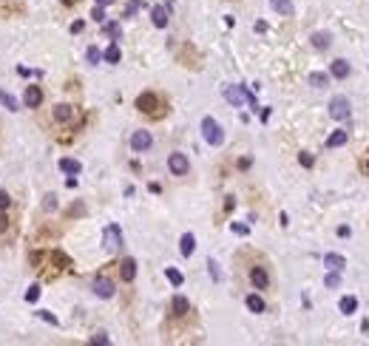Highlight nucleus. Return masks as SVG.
I'll list each match as a JSON object with an SVG mask.
<instances>
[{
    "label": "nucleus",
    "instance_id": "obj_18",
    "mask_svg": "<svg viewBox=\"0 0 369 346\" xmlns=\"http://www.w3.org/2000/svg\"><path fill=\"white\" fill-rule=\"evenodd\" d=\"M270 6H273V12H278L281 17L293 15V0H270Z\"/></svg>",
    "mask_w": 369,
    "mask_h": 346
},
{
    "label": "nucleus",
    "instance_id": "obj_24",
    "mask_svg": "<svg viewBox=\"0 0 369 346\" xmlns=\"http://www.w3.org/2000/svg\"><path fill=\"white\" fill-rule=\"evenodd\" d=\"M310 85L312 88H326L330 85V74H321V71L310 74Z\"/></svg>",
    "mask_w": 369,
    "mask_h": 346
},
{
    "label": "nucleus",
    "instance_id": "obj_4",
    "mask_svg": "<svg viewBox=\"0 0 369 346\" xmlns=\"http://www.w3.org/2000/svg\"><path fill=\"white\" fill-rule=\"evenodd\" d=\"M330 116L338 119V122H347L349 116H352V108H349L347 97H333V100H330Z\"/></svg>",
    "mask_w": 369,
    "mask_h": 346
},
{
    "label": "nucleus",
    "instance_id": "obj_2",
    "mask_svg": "<svg viewBox=\"0 0 369 346\" xmlns=\"http://www.w3.org/2000/svg\"><path fill=\"white\" fill-rule=\"evenodd\" d=\"M102 247L108 252H116L122 247V230H119V224H108V227L102 230Z\"/></svg>",
    "mask_w": 369,
    "mask_h": 346
},
{
    "label": "nucleus",
    "instance_id": "obj_27",
    "mask_svg": "<svg viewBox=\"0 0 369 346\" xmlns=\"http://www.w3.org/2000/svg\"><path fill=\"white\" fill-rule=\"evenodd\" d=\"M324 284L330 289H335V287H341V270H330V275L324 278Z\"/></svg>",
    "mask_w": 369,
    "mask_h": 346
},
{
    "label": "nucleus",
    "instance_id": "obj_9",
    "mask_svg": "<svg viewBox=\"0 0 369 346\" xmlns=\"http://www.w3.org/2000/svg\"><path fill=\"white\" fill-rule=\"evenodd\" d=\"M250 281H253L256 289H267V287H270L267 270H264V267H253V270H250Z\"/></svg>",
    "mask_w": 369,
    "mask_h": 346
},
{
    "label": "nucleus",
    "instance_id": "obj_6",
    "mask_svg": "<svg viewBox=\"0 0 369 346\" xmlns=\"http://www.w3.org/2000/svg\"><path fill=\"white\" fill-rule=\"evenodd\" d=\"M137 108L142 111V114H156V108H159V97L153 94V91H142V94L137 97Z\"/></svg>",
    "mask_w": 369,
    "mask_h": 346
},
{
    "label": "nucleus",
    "instance_id": "obj_32",
    "mask_svg": "<svg viewBox=\"0 0 369 346\" xmlns=\"http://www.w3.org/2000/svg\"><path fill=\"white\" fill-rule=\"evenodd\" d=\"M37 298H40V287H37V284H31V287H29V292H26V301H31V304H34Z\"/></svg>",
    "mask_w": 369,
    "mask_h": 346
},
{
    "label": "nucleus",
    "instance_id": "obj_15",
    "mask_svg": "<svg viewBox=\"0 0 369 346\" xmlns=\"http://www.w3.org/2000/svg\"><path fill=\"white\" fill-rule=\"evenodd\" d=\"M344 264H347V258L338 255V252H326V255H324V267L326 270H341Z\"/></svg>",
    "mask_w": 369,
    "mask_h": 346
},
{
    "label": "nucleus",
    "instance_id": "obj_46",
    "mask_svg": "<svg viewBox=\"0 0 369 346\" xmlns=\"http://www.w3.org/2000/svg\"><path fill=\"white\" fill-rule=\"evenodd\" d=\"M63 3H65V6H74V3H77V0H63Z\"/></svg>",
    "mask_w": 369,
    "mask_h": 346
},
{
    "label": "nucleus",
    "instance_id": "obj_16",
    "mask_svg": "<svg viewBox=\"0 0 369 346\" xmlns=\"http://www.w3.org/2000/svg\"><path fill=\"white\" fill-rule=\"evenodd\" d=\"M338 310H341V315H352V312L358 310V298H355V295H344V298H341V304H338Z\"/></svg>",
    "mask_w": 369,
    "mask_h": 346
},
{
    "label": "nucleus",
    "instance_id": "obj_28",
    "mask_svg": "<svg viewBox=\"0 0 369 346\" xmlns=\"http://www.w3.org/2000/svg\"><path fill=\"white\" fill-rule=\"evenodd\" d=\"M102 31H105L111 40H119V23H102Z\"/></svg>",
    "mask_w": 369,
    "mask_h": 346
},
{
    "label": "nucleus",
    "instance_id": "obj_17",
    "mask_svg": "<svg viewBox=\"0 0 369 346\" xmlns=\"http://www.w3.org/2000/svg\"><path fill=\"white\" fill-rule=\"evenodd\" d=\"M247 310H250V312H256V315H261V312H264V310H267V307H264V298H261V295H256V292H253V295H247Z\"/></svg>",
    "mask_w": 369,
    "mask_h": 346
},
{
    "label": "nucleus",
    "instance_id": "obj_14",
    "mask_svg": "<svg viewBox=\"0 0 369 346\" xmlns=\"http://www.w3.org/2000/svg\"><path fill=\"white\" fill-rule=\"evenodd\" d=\"M330 43H333V34H330V31H315V34H312V46L318 51H326Z\"/></svg>",
    "mask_w": 369,
    "mask_h": 346
},
{
    "label": "nucleus",
    "instance_id": "obj_10",
    "mask_svg": "<svg viewBox=\"0 0 369 346\" xmlns=\"http://www.w3.org/2000/svg\"><path fill=\"white\" fill-rule=\"evenodd\" d=\"M23 102H26V108H37V105L43 102V91H40V85H29V88H26Z\"/></svg>",
    "mask_w": 369,
    "mask_h": 346
},
{
    "label": "nucleus",
    "instance_id": "obj_11",
    "mask_svg": "<svg viewBox=\"0 0 369 346\" xmlns=\"http://www.w3.org/2000/svg\"><path fill=\"white\" fill-rule=\"evenodd\" d=\"M349 71H352V68H349L347 60H333V63H330V77L347 79V77H349Z\"/></svg>",
    "mask_w": 369,
    "mask_h": 346
},
{
    "label": "nucleus",
    "instance_id": "obj_26",
    "mask_svg": "<svg viewBox=\"0 0 369 346\" xmlns=\"http://www.w3.org/2000/svg\"><path fill=\"white\" fill-rule=\"evenodd\" d=\"M165 275H168V281L174 284V287H182V284H185V275H182L179 270H174V267H168Z\"/></svg>",
    "mask_w": 369,
    "mask_h": 346
},
{
    "label": "nucleus",
    "instance_id": "obj_8",
    "mask_svg": "<svg viewBox=\"0 0 369 346\" xmlns=\"http://www.w3.org/2000/svg\"><path fill=\"white\" fill-rule=\"evenodd\" d=\"M153 145V137H151V131H134L131 134V148L137 153H142V151H148Z\"/></svg>",
    "mask_w": 369,
    "mask_h": 346
},
{
    "label": "nucleus",
    "instance_id": "obj_42",
    "mask_svg": "<svg viewBox=\"0 0 369 346\" xmlns=\"http://www.w3.org/2000/svg\"><path fill=\"white\" fill-rule=\"evenodd\" d=\"M256 31H259V34H261V31H267V23L259 20V23H256Z\"/></svg>",
    "mask_w": 369,
    "mask_h": 346
},
{
    "label": "nucleus",
    "instance_id": "obj_20",
    "mask_svg": "<svg viewBox=\"0 0 369 346\" xmlns=\"http://www.w3.org/2000/svg\"><path fill=\"white\" fill-rule=\"evenodd\" d=\"M349 134L347 131H335V134H330V139H326V148H341V145H347Z\"/></svg>",
    "mask_w": 369,
    "mask_h": 346
},
{
    "label": "nucleus",
    "instance_id": "obj_7",
    "mask_svg": "<svg viewBox=\"0 0 369 346\" xmlns=\"http://www.w3.org/2000/svg\"><path fill=\"white\" fill-rule=\"evenodd\" d=\"M168 167H171V173H174V176H185V173L190 170V162H188V156H185V153H171V156H168Z\"/></svg>",
    "mask_w": 369,
    "mask_h": 346
},
{
    "label": "nucleus",
    "instance_id": "obj_33",
    "mask_svg": "<svg viewBox=\"0 0 369 346\" xmlns=\"http://www.w3.org/2000/svg\"><path fill=\"white\" fill-rule=\"evenodd\" d=\"M43 207L51 213V210L57 207V196H54V193H49V196H46V202H43Z\"/></svg>",
    "mask_w": 369,
    "mask_h": 346
},
{
    "label": "nucleus",
    "instance_id": "obj_44",
    "mask_svg": "<svg viewBox=\"0 0 369 346\" xmlns=\"http://www.w3.org/2000/svg\"><path fill=\"white\" fill-rule=\"evenodd\" d=\"M71 31L77 34V31H83V20H77V23H71Z\"/></svg>",
    "mask_w": 369,
    "mask_h": 346
},
{
    "label": "nucleus",
    "instance_id": "obj_30",
    "mask_svg": "<svg viewBox=\"0 0 369 346\" xmlns=\"http://www.w3.org/2000/svg\"><path fill=\"white\" fill-rule=\"evenodd\" d=\"M0 102H3V105H6L9 111H17V102H15V97H9L6 91H0Z\"/></svg>",
    "mask_w": 369,
    "mask_h": 346
},
{
    "label": "nucleus",
    "instance_id": "obj_35",
    "mask_svg": "<svg viewBox=\"0 0 369 346\" xmlns=\"http://www.w3.org/2000/svg\"><path fill=\"white\" fill-rule=\"evenodd\" d=\"M208 267H210V275H213V281H219V278H222V273H219V264L213 258L208 261Z\"/></svg>",
    "mask_w": 369,
    "mask_h": 346
},
{
    "label": "nucleus",
    "instance_id": "obj_41",
    "mask_svg": "<svg viewBox=\"0 0 369 346\" xmlns=\"http://www.w3.org/2000/svg\"><path fill=\"white\" fill-rule=\"evenodd\" d=\"M40 318H43V321H49V324H57V318L51 315V312H40Z\"/></svg>",
    "mask_w": 369,
    "mask_h": 346
},
{
    "label": "nucleus",
    "instance_id": "obj_21",
    "mask_svg": "<svg viewBox=\"0 0 369 346\" xmlns=\"http://www.w3.org/2000/svg\"><path fill=\"white\" fill-rule=\"evenodd\" d=\"M171 307H174V315H185V312L190 310V301L185 295H176L174 301H171Z\"/></svg>",
    "mask_w": 369,
    "mask_h": 346
},
{
    "label": "nucleus",
    "instance_id": "obj_13",
    "mask_svg": "<svg viewBox=\"0 0 369 346\" xmlns=\"http://www.w3.org/2000/svg\"><path fill=\"white\" fill-rule=\"evenodd\" d=\"M151 20L156 29H165L168 26V6H153L151 9Z\"/></svg>",
    "mask_w": 369,
    "mask_h": 346
},
{
    "label": "nucleus",
    "instance_id": "obj_38",
    "mask_svg": "<svg viewBox=\"0 0 369 346\" xmlns=\"http://www.w3.org/2000/svg\"><path fill=\"white\" fill-rule=\"evenodd\" d=\"M9 204H12L9 193H6V190H0V210H9Z\"/></svg>",
    "mask_w": 369,
    "mask_h": 346
},
{
    "label": "nucleus",
    "instance_id": "obj_45",
    "mask_svg": "<svg viewBox=\"0 0 369 346\" xmlns=\"http://www.w3.org/2000/svg\"><path fill=\"white\" fill-rule=\"evenodd\" d=\"M114 0H97V6H111Z\"/></svg>",
    "mask_w": 369,
    "mask_h": 346
},
{
    "label": "nucleus",
    "instance_id": "obj_1",
    "mask_svg": "<svg viewBox=\"0 0 369 346\" xmlns=\"http://www.w3.org/2000/svg\"><path fill=\"white\" fill-rule=\"evenodd\" d=\"M202 137L208 145H213V148H219V145L225 142V128L213 119V116H204L202 119Z\"/></svg>",
    "mask_w": 369,
    "mask_h": 346
},
{
    "label": "nucleus",
    "instance_id": "obj_40",
    "mask_svg": "<svg viewBox=\"0 0 369 346\" xmlns=\"http://www.w3.org/2000/svg\"><path fill=\"white\" fill-rule=\"evenodd\" d=\"M233 233H239V236H247V227H244V224H233Z\"/></svg>",
    "mask_w": 369,
    "mask_h": 346
},
{
    "label": "nucleus",
    "instance_id": "obj_22",
    "mask_svg": "<svg viewBox=\"0 0 369 346\" xmlns=\"http://www.w3.org/2000/svg\"><path fill=\"white\" fill-rule=\"evenodd\" d=\"M193 247H196V238H193V233H185V236H182V241H179V250H182V255H190V252H193Z\"/></svg>",
    "mask_w": 369,
    "mask_h": 346
},
{
    "label": "nucleus",
    "instance_id": "obj_19",
    "mask_svg": "<svg viewBox=\"0 0 369 346\" xmlns=\"http://www.w3.org/2000/svg\"><path fill=\"white\" fill-rule=\"evenodd\" d=\"M74 116V108L71 105H54V119H57V122H68V119H71Z\"/></svg>",
    "mask_w": 369,
    "mask_h": 346
},
{
    "label": "nucleus",
    "instance_id": "obj_5",
    "mask_svg": "<svg viewBox=\"0 0 369 346\" xmlns=\"http://www.w3.org/2000/svg\"><path fill=\"white\" fill-rule=\"evenodd\" d=\"M91 289H94L97 298H114V281L111 278H105V275H97L94 281H91Z\"/></svg>",
    "mask_w": 369,
    "mask_h": 346
},
{
    "label": "nucleus",
    "instance_id": "obj_47",
    "mask_svg": "<svg viewBox=\"0 0 369 346\" xmlns=\"http://www.w3.org/2000/svg\"><path fill=\"white\" fill-rule=\"evenodd\" d=\"M366 173H369V159H366Z\"/></svg>",
    "mask_w": 369,
    "mask_h": 346
},
{
    "label": "nucleus",
    "instance_id": "obj_43",
    "mask_svg": "<svg viewBox=\"0 0 369 346\" xmlns=\"http://www.w3.org/2000/svg\"><path fill=\"white\" fill-rule=\"evenodd\" d=\"M338 236H341V238H347V236H349V227H347V224H344V227H338Z\"/></svg>",
    "mask_w": 369,
    "mask_h": 346
},
{
    "label": "nucleus",
    "instance_id": "obj_25",
    "mask_svg": "<svg viewBox=\"0 0 369 346\" xmlns=\"http://www.w3.org/2000/svg\"><path fill=\"white\" fill-rule=\"evenodd\" d=\"M102 57H105V63H119V57H122V54H119V46L111 43L108 49H105V54H102Z\"/></svg>",
    "mask_w": 369,
    "mask_h": 346
},
{
    "label": "nucleus",
    "instance_id": "obj_23",
    "mask_svg": "<svg viewBox=\"0 0 369 346\" xmlns=\"http://www.w3.org/2000/svg\"><path fill=\"white\" fill-rule=\"evenodd\" d=\"M60 170H63V173H71V176H74V173H80L83 167H80V162H77V159H60Z\"/></svg>",
    "mask_w": 369,
    "mask_h": 346
},
{
    "label": "nucleus",
    "instance_id": "obj_36",
    "mask_svg": "<svg viewBox=\"0 0 369 346\" xmlns=\"http://www.w3.org/2000/svg\"><path fill=\"white\" fill-rule=\"evenodd\" d=\"M91 343H94V346H105V343H108V335H105V332H97V335H94V338H91Z\"/></svg>",
    "mask_w": 369,
    "mask_h": 346
},
{
    "label": "nucleus",
    "instance_id": "obj_29",
    "mask_svg": "<svg viewBox=\"0 0 369 346\" xmlns=\"http://www.w3.org/2000/svg\"><path fill=\"white\" fill-rule=\"evenodd\" d=\"M142 6V0H131L128 6H125V12H122V17H134L137 15V9Z\"/></svg>",
    "mask_w": 369,
    "mask_h": 346
},
{
    "label": "nucleus",
    "instance_id": "obj_37",
    "mask_svg": "<svg viewBox=\"0 0 369 346\" xmlns=\"http://www.w3.org/2000/svg\"><path fill=\"white\" fill-rule=\"evenodd\" d=\"M298 162H301V165H304V167H312V162H315V159H312V153H301V156H298Z\"/></svg>",
    "mask_w": 369,
    "mask_h": 346
},
{
    "label": "nucleus",
    "instance_id": "obj_31",
    "mask_svg": "<svg viewBox=\"0 0 369 346\" xmlns=\"http://www.w3.org/2000/svg\"><path fill=\"white\" fill-rule=\"evenodd\" d=\"M86 57H88V63H100V57H102V54H100V49H97V46H91V49H88L86 51Z\"/></svg>",
    "mask_w": 369,
    "mask_h": 346
},
{
    "label": "nucleus",
    "instance_id": "obj_3",
    "mask_svg": "<svg viewBox=\"0 0 369 346\" xmlns=\"http://www.w3.org/2000/svg\"><path fill=\"white\" fill-rule=\"evenodd\" d=\"M225 100L230 102V105H244V102H250V105L256 108L253 94H247V88H244V85H227V88H225Z\"/></svg>",
    "mask_w": 369,
    "mask_h": 346
},
{
    "label": "nucleus",
    "instance_id": "obj_39",
    "mask_svg": "<svg viewBox=\"0 0 369 346\" xmlns=\"http://www.w3.org/2000/svg\"><path fill=\"white\" fill-rule=\"evenodd\" d=\"M9 230V219H6V210H0V233Z\"/></svg>",
    "mask_w": 369,
    "mask_h": 346
},
{
    "label": "nucleus",
    "instance_id": "obj_34",
    "mask_svg": "<svg viewBox=\"0 0 369 346\" xmlns=\"http://www.w3.org/2000/svg\"><path fill=\"white\" fill-rule=\"evenodd\" d=\"M91 17H94L97 23H105V6H97L94 12H91Z\"/></svg>",
    "mask_w": 369,
    "mask_h": 346
},
{
    "label": "nucleus",
    "instance_id": "obj_12",
    "mask_svg": "<svg viewBox=\"0 0 369 346\" xmlns=\"http://www.w3.org/2000/svg\"><path fill=\"white\" fill-rule=\"evenodd\" d=\"M119 275H122V281H134V278H137V261L122 258V264H119Z\"/></svg>",
    "mask_w": 369,
    "mask_h": 346
}]
</instances>
